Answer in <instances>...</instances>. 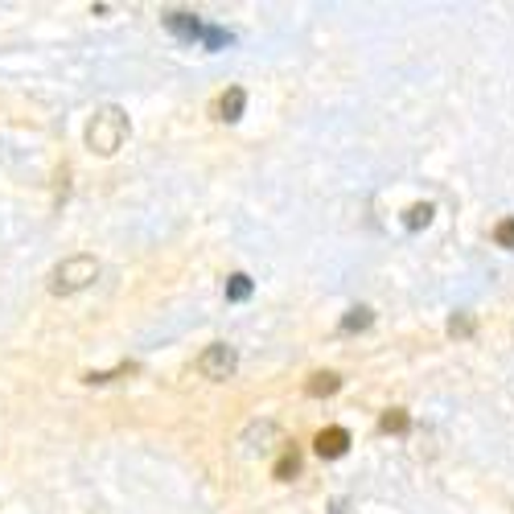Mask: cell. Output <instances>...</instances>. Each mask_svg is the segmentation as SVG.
Returning <instances> with one entry per match:
<instances>
[{"mask_svg": "<svg viewBox=\"0 0 514 514\" xmlns=\"http://www.w3.org/2000/svg\"><path fill=\"white\" fill-rule=\"evenodd\" d=\"M297 473H301V453H297V448H284V453H280V461H276V470H272V478H276V481H292Z\"/></svg>", "mask_w": 514, "mask_h": 514, "instance_id": "cell-8", "label": "cell"}, {"mask_svg": "<svg viewBox=\"0 0 514 514\" xmlns=\"http://www.w3.org/2000/svg\"><path fill=\"white\" fill-rule=\"evenodd\" d=\"M337 387H342V375H334V370H317L313 379L304 383V391L313 395V399H321V395H334Z\"/></svg>", "mask_w": 514, "mask_h": 514, "instance_id": "cell-7", "label": "cell"}, {"mask_svg": "<svg viewBox=\"0 0 514 514\" xmlns=\"http://www.w3.org/2000/svg\"><path fill=\"white\" fill-rule=\"evenodd\" d=\"M95 276H99V264H95V259H91V256H70V259H62V264L50 272V292L70 297V292L87 289Z\"/></svg>", "mask_w": 514, "mask_h": 514, "instance_id": "cell-2", "label": "cell"}, {"mask_svg": "<svg viewBox=\"0 0 514 514\" xmlns=\"http://www.w3.org/2000/svg\"><path fill=\"white\" fill-rule=\"evenodd\" d=\"M370 321H375V309H367V304H354L346 317H342V334H358V329H370Z\"/></svg>", "mask_w": 514, "mask_h": 514, "instance_id": "cell-9", "label": "cell"}, {"mask_svg": "<svg viewBox=\"0 0 514 514\" xmlns=\"http://www.w3.org/2000/svg\"><path fill=\"white\" fill-rule=\"evenodd\" d=\"M161 21H165V29L178 37V42H190L194 45V42H202V37H206V21H198V17H194V12H186V9H169Z\"/></svg>", "mask_w": 514, "mask_h": 514, "instance_id": "cell-4", "label": "cell"}, {"mask_svg": "<svg viewBox=\"0 0 514 514\" xmlns=\"http://www.w3.org/2000/svg\"><path fill=\"white\" fill-rule=\"evenodd\" d=\"M231 42H235V37H231V29H223V25H206V37H202V45H206V50H226Z\"/></svg>", "mask_w": 514, "mask_h": 514, "instance_id": "cell-13", "label": "cell"}, {"mask_svg": "<svg viewBox=\"0 0 514 514\" xmlns=\"http://www.w3.org/2000/svg\"><path fill=\"white\" fill-rule=\"evenodd\" d=\"M235 367H239V354H235V346H226V342H214V346H206V350H202V358H198V370L206 375V379H214V383L231 379V375H235Z\"/></svg>", "mask_w": 514, "mask_h": 514, "instance_id": "cell-3", "label": "cell"}, {"mask_svg": "<svg viewBox=\"0 0 514 514\" xmlns=\"http://www.w3.org/2000/svg\"><path fill=\"white\" fill-rule=\"evenodd\" d=\"M243 107H247V91L243 87H231L223 99H218V120H226V123L243 120Z\"/></svg>", "mask_w": 514, "mask_h": 514, "instance_id": "cell-6", "label": "cell"}, {"mask_svg": "<svg viewBox=\"0 0 514 514\" xmlns=\"http://www.w3.org/2000/svg\"><path fill=\"white\" fill-rule=\"evenodd\" d=\"M379 428H383V432H395V436H403V432H407V428H412V415L403 412V407H391V412H383Z\"/></svg>", "mask_w": 514, "mask_h": 514, "instance_id": "cell-12", "label": "cell"}, {"mask_svg": "<svg viewBox=\"0 0 514 514\" xmlns=\"http://www.w3.org/2000/svg\"><path fill=\"white\" fill-rule=\"evenodd\" d=\"M123 136H128V115L120 107H99L95 120L87 123V145L99 153V157H112L115 148L123 145Z\"/></svg>", "mask_w": 514, "mask_h": 514, "instance_id": "cell-1", "label": "cell"}, {"mask_svg": "<svg viewBox=\"0 0 514 514\" xmlns=\"http://www.w3.org/2000/svg\"><path fill=\"white\" fill-rule=\"evenodd\" d=\"M313 448H317V457H325V461L346 457L350 432H346V428H321V432H317V440H313Z\"/></svg>", "mask_w": 514, "mask_h": 514, "instance_id": "cell-5", "label": "cell"}, {"mask_svg": "<svg viewBox=\"0 0 514 514\" xmlns=\"http://www.w3.org/2000/svg\"><path fill=\"white\" fill-rule=\"evenodd\" d=\"M448 329H453V334H470V321H465V317H453V321H448Z\"/></svg>", "mask_w": 514, "mask_h": 514, "instance_id": "cell-15", "label": "cell"}, {"mask_svg": "<svg viewBox=\"0 0 514 514\" xmlns=\"http://www.w3.org/2000/svg\"><path fill=\"white\" fill-rule=\"evenodd\" d=\"M428 223H432V206H428V202H415V206L403 210V226H407V231H420V226H428Z\"/></svg>", "mask_w": 514, "mask_h": 514, "instance_id": "cell-11", "label": "cell"}, {"mask_svg": "<svg viewBox=\"0 0 514 514\" xmlns=\"http://www.w3.org/2000/svg\"><path fill=\"white\" fill-rule=\"evenodd\" d=\"M494 243L502 247V251H514V218H502V223L494 226Z\"/></svg>", "mask_w": 514, "mask_h": 514, "instance_id": "cell-14", "label": "cell"}, {"mask_svg": "<svg viewBox=\"0 0 514 514\" xmlns=\"http://www.w3.org/2000/svg\"><path fill=\"white\" fill-rule=\"evenodd\" d=\"M251 292H256V284H251L247 272H231V276H226V301H247Z\"/></svg>", "mask_w": 514, "mask_h": 514, "instance_id": "cell-10", "label": "cell"}]
</instances>
